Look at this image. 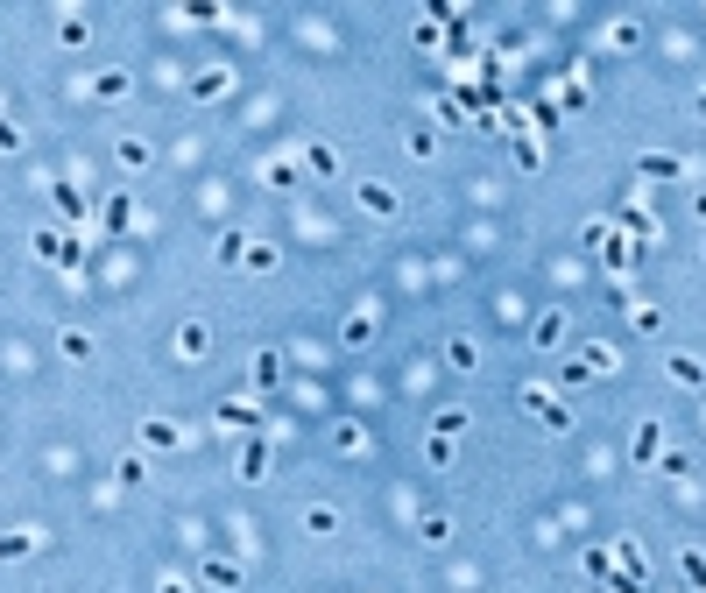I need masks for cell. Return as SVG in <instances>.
<instances>
[{"mask_svg": "<svg viewBox=\"0 0 706 593\" xmlns=\"http://www.w3.org/2000/svg\"><path fill=\"white\" fill-rule=\"evenodd\" d=\"M431 431H438V438H459V431H467V410H438V424H431Z\"/></svg>", "mask_w": 706, "mask_h": 593, "instance_id": "35", "label": "cell"}, {"mask_svg": "<svg viewBox=\"0 0 706 593\" xmlns=\"http://www.w3.org/2000/svg\"><path fill=\"white\" fill-rule=\"evenodd\" d=\"M664 452V424H636V467H650Z\"/></svg>", "mask_w": 706, "mask_h": 593, "instance_id": "17", "label": "cell"}, {"mask_svg": "<svg viewBox=\"0 0 706 593\" xmlns=\"http://www.w3.org/2000/svg\"><path fill=\"white\" fill-rule=\"evenodd\" d=\"M572 375H614V346L587 339V346H580V361H572Z\"/></svg>", "mask_w": 706, "mask_h": 593, "instance_id": "7", "label": "cell"}, {"mask_svg": "<svg viewBox=\"0 0 706 593\" xmlns=\"http://www.w3.org/2000/svg\"><path fill=\"white\" fill-rule=\"evenodd\" d=\"M240 269H248V276H276V248H269V240H248Z\"/></svg>", "mask_w": 706, "mask_h": 593, "instance_id": "16", "label": "cell"}, {"mask_svg": "<svg viewBox=\"0 0 706 593\" xmlns=\"http://www.w3.org/2000/svg\"><path fill=\"white\" fill-rule=\"evenodd\" d=\"M643 177H657V184H678V177H686V163H678V156H643Z\"/></svg>", "mask_w": 706, "mask_h": 593, "instance_id": "21", "label": "cell"}, {"mask_svg": "<svg viewBox=\"0 0 706 593\" xmlns=\"http://www.w3.org/2000/svg\"><path fill=\"white\" fill-rule=\"evenodd\" d=\"M629 325H636V332H657V325H664V311H657V304H636V311H629Z\"/></svg>", "mask_w": 706, "mask_h": 593, "instance_id": "34", "label": "cell"}, {"mask_svg": "<svg viewBox=\"0 0 706 593\" xmlns=\"http://www.w3.org/2000/svg\"><path fill=\"white\" fill-rule=\"evenodd\" d=\"M219 424H233V431H262V410L240 402V395H226V402H219Z\"/></svg>", "mask_w": 706, "mask_h": 593, "instance_id": "9", "label": "cell"}, {"mask_svg": "<svg viewBox=\"0 0 706 593\" xmlns=\"http://www.w3.org/2000/svg\"><path fill=\"white\" fill-rule=\"evenodd\" d=\"M353 205H361L368 219H396V212H403V198L389 191V184H375V177H368V184H353Z\"/></svg>", "mask_w": 706, "mask_h": 593, "instance_id": "1", "label": "cell"}, {"mask_svg": "<svg viewBox=\"0 0 706 593\" xmlns=\"http://www.w3.org/2000/svg\"><path fill=\"white\" fill-rule=\"evenodd\" d=\"M113 156H120V170H149V156H156V149H149L142 134H120V142H113Z\"/></svg>", "mask_w": 706, "mask_h": 593, "instance_id": "12", "label": "cell"}, {"mask_svg": "<svg viewBox=\"0 0 706 593\" xmlns=\"http://www.w3.org/2000/svg\"><path fill=\"white\" fill-rule=\"evenodd\" d=\"M127 219H134V198L113 191V198H106V233H127Z\"/></svg>", "mask_w": 706, "mask_h": 593, "instance_id": "22", "label": "cell"}, {"mask_svg": "<svg viewBox=\"0 0 706 593\" xmlns=\"http://www.w3.org/2000/svg\"><path fill=\"white\" fill-rule=\"evenodd\" d=\"M50 205H57V212H64V219H71V226H78V219H85V212H93V198L78 191V184H50Z\"/></svg>", "mask_w": 706, "mask_h": 593, "instance_id": "8", "label": "cell"}, {"mask_svg": "<svg viewBox=\"0 0 706 593\" xmlns=\"http://www.w3.org/2000/svg\"><path fill=\"white\" fill-rule=\"evenodd\" d=\"M410 156H438V134L431 127H410Z\"/></svg>", "mask_w": 706, "mask_h": 593, "instance_id": "38", "label": "cell"}, {"mask_svg": "<svg viewBox=\"0 0 706 593\" xmlns=\"http://www.w3.org/2000/svg\"><path fill=\"white\" fill-rule=\"evenodd\" d=\"M664 382H671V389H700L706 361H700V353H664Z\"/></svg>", "mask_w": 706, "mask_h": 593, "instance_id": "3", "label": "cell"}, {"mask_svg": "<svg viewBox=\"0 0 706 593\" xmlns=\"http://www.w3.org/2000/svg\"><path fill=\"white\" fill-rule=\"evenodd\" d=\"M205 346H212L205 325H184V332H177V353H184V361H205Z\"/></svg>", "mask_w": 706, "mask_h": 593, "instance_id": "23", "label": "cell"}, {"mask_svg": "<svg viewBox=\"0 0 706 593\" xmlns=\"http://www.w3.org/2000/svg\"><path fill=\"white\" fill-rule=\"evenodd\" d=\"M205 587H240V565H233L226 551H212V558H205Z\"/></svg>", "mask_w": 706, "mask_h": 593, "instance_id": "19", "label": "cell"}, {"mask_svg": "<svg viewBox=\"0 0 706 593\" xmlns=\"http://www.w3.org/2000/svg\"><path fill=\"white\" fill-rule=\"evenodd\" d=\"M85 99H127V71H100V78H93V85H85Z\"/></svg>", "mask_w": 706, "mask_h": 593, "instance_id": "20", "label": "cell"}, {"mask_svg": "<svg viewBox=\"0 0 706 593\" xmlns=\"http://www.w3.org/2000/svg\"><path fill=\"white\" fill-rule=\"evenodd\" d=\"M636 43H643L636 21H614V28H607V50H636Z\"/></svg>", "mask_w": 706, "mask_h": 593, "instance_id": "28", "label": "cell"}, {"mask_svg": "<svg viewBox=\"0 0 706 593\" xmlns=\"http://www.w3.org/2000/svg\"><path fill=\"white\" fill-rule=\"evenodd\" d=\"M240 474H248V481H262V474H269V438H262V431H248V452H240Z\"/></svg>", "mask_w": 706, "mask_h": 593, "instance_id": "14", "label": "cell"}, {"mask_svg": "<svg viewBox=\"0 0 706 593\" xmlns=\"http://www.w3.org/2000/svg\"><path fill=\"white\" fill-rule=\"evenodd\" d=\"M163 593H199V587H184V580H163Z\"/></svg>", "mask_w": 706, "mask_h": 593, "instance_id": "40", "label": "cell"}, {"mask_svg": "<svg viewBox=\"0 0 706 593\" xmlns=\"http://www.w3.org/2000/svg\"><path fill=\"white\" fill-rule=\"evenodd\" d=\"M0 149H21V127H14L7 113H0Z\"/></svg>", "mask_w": 706, "mask_h": 593, "instance_id": "39", "label": "cell"}, {"mask_svg": "<svg viewBox=\"0 0 706 593\" xmlns=\"http://www.w3.org/2000/svg\"><path fill=\"white\" fill-rule=\"evenodd\" d=\"M78 262H85V240H78V233H71V240H57V269H78Z\"/></svg>", "mask_w": 706, "mask_h": 593, "instance_id": "32", "label": "cell"}, {"mask_svg": "<svg viewBox=\"0 0 706 593\" xmlns=\"http://www.w3.org/2000/svg\"><path fill=\"white\" fill-rule=\"evenodd\" d=\"M248 382H255V389L269 395L276 382H283V353H276V346H262V353H255V375H248Z\"/></svg>", "mask_w": 706, "mask_h": 593, "instance_id": "11", "label": "cell"}, {"mask_svg": "<svg viewBox=\"0 0 706 593\" xmlns=\"http://www.w3.org/2000/svg\"><path fill=\"white\" fill-rule=\"evenodd\" d=\"M226 93H233V71H226V64H212V71L191 78V99H199V106H219Z\"/></svg>", "mask_w": 706, "mask_h": 593, "instance_id": "4", "label": "cell"}, {"mask_svg": "<svg viewBox=\"0 0 706 593\" xmlns=\"http://www.w3.org/2000/svg\"><path fill=\"white\" fill-rule=\"evenodd\" d=\"M304 530H311V537H332V530H339V508H332V501H311V508H304Z\"/></svg>", "mask_w": 706, "mask_h": 593, "instance_id": "18", "label": "cell"}, {"mask_svg": "<svg viewBox=\"0 0 706 593\" xmlns=\"http://www.w3.org/2000/svg\"><path fill=\"white\" fill-rule=\"evenodd\" d=\"M57 36H64V43H71V50H78V43H85V36H93V21H85V14H64V21H57Z\"/></svg>", "mask_w": 706, "mask_h": 593, "instance_id": "27", "label": "cell"}, {"mask_svg": "<svg viewBox=\"0 0 706 593\" xmlns=\"http://www.w3.org/2000/svg\"><path fill=\"white\" fill-rule=\"evenodd\" d=\"M530 346H537V353H551V346H565V311H544V318L530 325Z\"/></svg>", "mask_w": 706, "mask_h": 593, "instance_id": "5", "label": "cell"}, {"mask_svg": "<svg viewBox=\"0 0 706 593\" xmlns=\"http://www.w3.org/2000/svg\"><path fill=\"white\" fill-rule=\"evenodd\" d=\"M339 339H346V346H368V339H375V318H346Z\"/></svg>", "mask_w": 706, "mask_h": 593, "instance_id": "30", "label": "cell"}, {"mask_svg": "<svg viewBox=\"0 0 706 593\" xmlns=\"http://www.w3.org/2000/svg\"><path fill=\"white\" fill-rule=\"evenodd\" d=\"M523 410H537V417H544V410H551V389H544V382H523Z\"/></svg>", "mask_w": 706, "mask_h": 593, "instance_id": "37", "label": "cell"}, {"mask_svg": "<svg viewBox=\"0 0 706 593\" xmlns=\"http://www.w3.org/2000/svg\"><path fill=\"white\" fill-rule=\"evenodd\" d=\"M678 573H686V587H693V593H706V551H700V544L678 551Z\"/></svg>", "mask_w": 706, "mask_h": 593, "instance_id": "15", "label": "cell"}, {"mask_svg": "<svg viewBox=\"0 0 706 593\" xmlns=\"http://www.w3.org/2000/svg\"><path fill=\"white\" fill-rule=\"evenodd\" d=\"M508 156H515V170H537V163H544V149H537V142H523V134L508 142Z\"/></svg>", "mask_w": 706, "mask_h": 593, "instance_id": "29", "label": "cell"}, {"mask_svg": "<svg viewBox=\"0 0 706 593\" xmlns=\"http://www.w3.org/2000/svg\"><path fill=\"white\" fill-rule=\"evenodd\" d=\"M700 113H706V93H700Z\"/></svg>", "mask_w": 706, "mask_h": 593, "instance_id": "41", "label": "cell"}, {"mask_svg": "<svg viewBox=\"0 0 706 593\" xmlns=\"http://www.w3.org/2000/svg\"><path fill=\"white\" fill-rule=\"evenodd\" d=\"M417 537H424V544H445V537H452V523H445V516H424V523H417Z\"/></svg>", "mask_w": 706, "mask_h": 593, "instance_id": "36", "label": "cell"}, {"mask_svg": "<svg viewBox=\"0 0 706 593\" xmlns=\"http://www.w3.org/2000/svg\"><path fill=\"white\" fill-rule=\"evenodd\" d=\"M57 346H64V361H93V339H85L78 325H64V332H57Z\"/></svg>", "mask_w": 706, "mask_h": 593, "instance_id": "24", "label": "cell"}, {"mask_svg": "<svg viewBox=\"0 0 706 593\" xmlns=\"http://www.w3.org/2000/svg\"><path fill=\"white\" fill-rule=\"evenodd\" d=\"M43 551V537L36 530H0V565H14V558H36Z\"/></svg>", "mask_w": 706, "mask_h": 593, "instance_id": "6", "label": "cell"}, {"mask_svg": "<svg viewBox=\"0 0 706 593\" xmlns=\"http://www.w3.org/2000/svg\"><path fill=\"white\" fill-rule=\"evenodd\" d=\"M113 481H120V488H142V481H149V459H134V452H127V459L113 467Z\"/></svg>", "mask_w": 706, "mask_h": 593, "instance_id": "26", "label": "cell"}, {"mask_svg": "<svg viewBox=\"0 0 706 593\" xmlns=\"http://www.w3.org/2000/svg\"><path fill=\"white\" fill-rule=\"evenodd\" d=\"M142 445H149V452H177V445H184V424H177V417H142Z\"/></svg>", "mask_w": 706, "mask_h": 593, "instance_id": "2", "label": "cell"}, {"mask_svg": "<svg viewBox=\"0 0 706 593\" xmlns=\"http://www.w3.org/2000/svg\"><path fill=\"white\" fill-rule=\"evenodd\" d=\"M445 361H452V368H481V346L459 332V339H445Z\"/></svg>", "mask_w": 706, "mask_h": 593, "instance_id": "25", "label": "cell"}, {"mask_svg": "<svg viewBox=\"0 0 706 593\" xmlns=\"http://www.w3.org/2000/svg\"><path fill=\"white\" fill-rule=\"evenodd\" d=\"M240 255H248V240H240V233H219V262H226V269H240Z\"/></svg>", "mask_w": 706, "mask_h": 593, "instance_id": "33", "label": "cell"}, {"mask_svg": "<svg viewBox=\"0 0 706 593\" xmlns=\"http://www.w3.org/2000/svg\"><path fill=\"white\" fill-rule=\"evenodd\" d=\"M297 156H304V170H311V177H339V156H332V142H304Z\"/></svg>", "mask_w": 706, "mask_h": 593, "instance_id": "10", "label": "cell"}, {"mask_svg": "<svg viewBox=\"0 0 706 593\" xmlns=\"http://www.w3.org/2000/svg\"><path fill=\"white\" fill-rule=\"evenodd\" d=\"M262 184H269V191H290V184H297V156H269V163H262Z\"/></svg>", "mask_w": 706, "mask_h": 593, "instance_id": "13", "label": "cell"}, {"mask_svg": "<svg viewBox=\"0 0 706 593\" xmlns=\"http://www.w3.org/2000/svg\"><path fill=\"white\" fill-rule=\"evenodd\" d=\"M410 36H417V50H438V43H445V36H438V14H424Z\"/></svg>", "mask_w": 706, "mask_h": 593, "instance_id": "31", "label": "cell"}]
</instances>
